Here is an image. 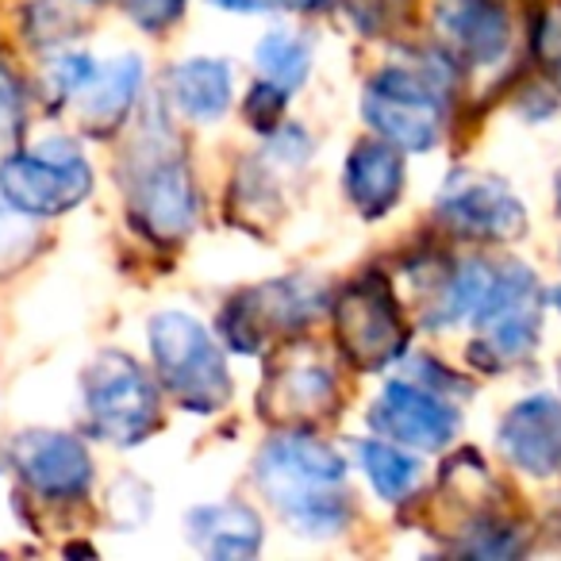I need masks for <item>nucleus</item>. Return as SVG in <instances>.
<instances>
[{
  "label": "nucleus",
  "instance_id": "6ab92c4d",
  "mask_svg": "<svg viewBox=\"0 0 561 561\" xmlns=\"http://www.w3.org/2000/svg\"><path fill=\"white\" fill-rule=\"evenodd\" d=\"M170 101L196 124H211L231 104V66L219 58H188L170 70Z\"/></svg>",
  "mask_w": 561,
  "mask_h": 561
},
{
  "label": "nucleus",
  "instance_id": "7c9ffc66",
  "mask_svg": "<svg viewBox=\"0 0 561 561\" xmlns=\"http://www.w3.org/2000/svg\"><path fill=\"white\" fill-rule=\"evenodd\" d=\"M558 211H561V193H558Z\"/></svg>",
  "mask_w": 561,
  "mask_h": 561
},
{
  "label": "nucleus",
  "instance_id": "423d86ee",
  "mask_svg": "<svg viewBox=\"0 0 561 561\" xmlns=\"http://www.w3.org/2000/svg\"><path fill=\"white\" fill-rule=\"evenodd\" d=\"M362 116L377 131V139L397 150H431L443 139L446 89L435 70L389 66L366 85Z\"/></svg>",
  "mask_w": 561,
  "mask_h": 561
},
{
  "label": "nucleus",
  "instance_id": "20e7f679",
  "mask_svg": "<svg viewBox=\"0 0 561 561\" xmlns=\"http://www.w3.org/2000/svg\"><path fill=\"white\" fill-rule=\"evenodd\" d=\"M89 431L112 446H139L162 427V400L147 369L124 351H101L85 369Z\"/></svg>",
  "mask_w": 561,
  "mask_h": 561
},
{
  "label": "nucleus",
  "instance_id": "393cba45",
  "mask_svg": "<svg viewBox=\"0 0 561 561\" xmlns=\"http://www.w3.org/2000/svg\"><path fill=\"white\" fill-rule=\"evenodd\" d=\"M127 12L139 27L147 32H165L170 24H178L185 12V0H127Z\"/></svg>",
  "mask_w": 561,
  "mask_h": 561
},
{
  "label": "nucleus",
  "instance_id": "c756f323",
  "mask_svg": "<svg viewBox=\"0 0 561 561\" xmlns=\"http://www.w3.org/2000/svg\"><path fill=\"white\" fill-rule=\"evenodd\" d=\"M546 300H550V305H553V308H558V312H561V285H558V289H553V293H550V297H546Z\"/></svg>",
  "mask_w": 561,
  "mask_h": 561
},
{
  "label": "nucleus",
  "instance_id": "a878e982",
  "mask_svg": "<svg viewBox=\"0 0 561 561\" xmlns=\"http://www.w3.org/2000/svg\"><path fill=\"white\" fill-rule=\"evenodd\" d=\"M32 242H35V227L27 224L24 211H16V208L0 211V257L4 254L24 257L27 250H32Z\"/></svg>",
  "mask_w": 561,
  "mask_h": 561
},
{
  "label": "nucleus",
  "instance_id": "f257e3e1",
  "mask_svg": "<svg viewBox=\"0 0 561 561\" xmlns=\"http://www.w3.org/2000/svg\"><path fill=\"white\" fill-rule=\"evenodd\" d=\"M254 484L300 535L331 538L351 523L346 458L308 431L270 438L254 461Z\"/></svg>",
  "mask_w": 561,
  "mask_h": 561
},
{
  "label": "nucleus",
  "instance_id": "4be33fe9",
  "mask_svg": "<svg viewBox=\"0 0 561 561\" xmlns=\"http://www.w3.org/2000/svg\"><path fill=\"white\" fill-rule=\"evenodd\" d=\"M530 50L535 62L546 78L553 81V89L561 93V0H553L550 9L538 12L535 32H530Z\"/></svg>",
  "mask_w": 561,
  "mask_h": 561
},
{
  "label": "nucleus",
  "instance_id": "aec40b11",
  "mask_svg": "<svg viewBox=\"0 0 561 561\" xmlns=\"http://www.w3.org/2000/svg\"><path fill=\"white\" fill-rule=\"evenodd\" d=\"M358 458L374 492L389 504H404L423 481V466L412 458V450L389 443V438H366L358 446Z\"/></svg>",
  "mask_w": 561,
  "mask_h": 561
},
{
  "label": "nucleus",
  "instance_id": "7ed1b4c3",
  "mask_svg": "<svg viewBox=\"0 0 561 561\" xmlns=\"http://www.w3.org/2000/svg\"><path fill=\"white\" fill-rule=\"evenodd\" d=\"M542 308L546 297L538 289V277L519 262L496 265V280L492 293L484 297V305L473 316V343H469V358L484 369L519 366L535 354L538 331H542Z\"/></svg>",
  "mask_w": 561,
  "mask_h": 561
},
{
  "label": "nucleus",
  "instance_id": "39448f33",
  "mask_svg": "<svg viewBox=\"0 0 561 561\" xmlns=\"http://www.w3.org/2000/svg\"><path fill=\"white\" fill-rule=\"evenodd\" d=\"M170 127H158L154 135L139 142L135 150V173L127 181V201H131V219L142 234L154 242H181L193 231L201 216V196L196 181L185 165V154L178 147L165 150Z\"/></svg>",
  "mask_w": 561,
  "mask_h": 561
},
{
  "label": "nucleus",
  "instance_id": "f3484780",
  "mask_svg": "<svg viewBox=\"0 0 561 561\" xmlns=\"http://www.w3.org/2000/svg\"><path fill=\"white\" fill-rule=\"evenodd\" d=\"M142 85V58L139 55H119L104 66H93L85 85L73 93L78 101L81 127L89 135H112L131 112L135 96Z\"/></svg>",
  "mask_w": 561,
  "mask_h": 561
},
{
  "label": "nucleus",
  "instance_id": "b1692460",
  "mask_svg": "<svg viewBox=\"0 0 561 561\" xmlns=\"http://www.w3.org/2000/svg\"><path fill=\"white\" fill-rule=\"evenodd\" d=\"M351 16L358 20L362 32H385L404 16V0H346Z\"/></svg>",
  "mask_w": 561,
  "mask_h": 561
},
{
  "label": "nucleus",
  "instance_id": "f03ea898",
  "mask_svg": "<svg viewBox=\"0 0 561 561\" xmlns=\"http://www.w3.org/2000/svg\"><path fill=\"white\" fill-rule=\"evenodd\" d=\"M150 354L162 389L178 400L185 412L211 415L231 400V374L227 358L208 335L204 323L185 312H158L150 320Z\"/></svg>",
  "mask_w": 561,
  "mask_h": 561
},
{
  "label": "nucleus",
  "instance_id": "4468645a",
  "mask_svg": "<svg viewBox=\"0 0 561 561\" xmlns=\"http://www.w3.org/2000/svg\"><path fill=\"white\" fill-rule=\"evenodd\" d=\"M435 35L458 66H492L512 43L504 0H435Z\"/></svg>",
  "mask_w": 561,
  "mask_h": 561
},
{
  "label": "nucleus",
  "instance_id": "a211bd4d",
  "mask_svg": "<svg viewBox=\"0 0 561 561\" xmlns=\"http://www.w3.org/2000/svg\"><path fill=\"white\" fill-rule=\"evenodd\" d=\"M188 542L211 561H242L262 550V519L239 500L193 507L185 519Z\"/></svg>",
  "mask_w": 561,
  "mask_h": 561
},
{
  "label": "nucleus",
  "instance_id": "6e6552de",
  "mask_svg": "<svg viewBox=\"0 0 561 561\" xmlns=\"http://www.w3.org/2000/svg\"><path fill=\"white\" fill-rule=\"evenodd\" d=\"M331 316H335V335L346 362L362 374H377L408 354L412 328L385 277H358L354 285H346Z\"/></svg>",
  "mask_w": 561,
  "mask_h": 561
},
{
  "label": "nucleus",
  "instance_id": "dca6fc26",
  "mask_svg": "<svg viewBox=\"0 0 561 561\" xmlns=\"http://www.w3.org/2000/svg\"><path fill=\"white\" fill-rule=\"evenodd\" d=\"M343 188L362 219H381L404 193V150L385 139H362L346 154Z\"/></svg>",
  "mask_w": 561,
  "mask_h": 561
},
{
  "label": "nucleus",
  "instance_id": "2eb2a0df",
  "mask_svg": "<svg viewBox=\"0 0 561 561\" xmlns=\"http://www.w3.org/2000/svg\"><path fill=\"white\" fill-rule=\"evenodd\" d=\"M500 450L515 469L550 477L561 469V400L527 397L500 420Z\"/></svg>",
  "mask_w": 561,
  "mask_h": 561
},
{
  "label": "nucleus",
  "instance_id": "c85d7f7f",
  "mask_svg": "<svg viewBox=\"0 0 561 561\" xmlns=\"http://www.w3.org/2000/svg\"><path fill=\"white\" fill-rule=\"evenodd\" d=\"M323 4H331V0H285V9H297V12H316Z\"/></svg>",
  "mask_w": 561,
  "mask_h": 561
},
{
  "label": "nucleus",
  "instance_id": "bb28decb",
  "mask_svg": "<svg viewBox=\"0 0 561 561\" xmlns=\"http://www.w3.org/2000/svg\"><path fill=\"white\" fill-rule=\"evenodd\" d=\"M219 12H234V16H262V12L285 9V0H208Z\"/></svg>",
  "mask_w": 561,
  "mask_h": 561
},
{
  "label": "nucleus",
  "instance_id": "f8f14e48",
  "mask_svg": "<svg viewBox=\"0 0 561 561\" xmlns=\"http://www.w3.org/2000/svg\"><path fill=\"white\" fill-rule=\"evenodd\" d=\"M369 427L381 438L408 450H443L458 435L461 415L438 392L423 389L415 381H389L369 412Z\"/></svg>",
  "mask_w": 561,
  "mask_h": 561
},
{
  "label": "nucleus",
  "instance_id": "0eeeda50",
  "mask_svg": "<svg viewBox=\"0 0 561 561\" xmlns=\"http://www.w3.org/2000/svg\"><path fill=\"white\" fill-rule=\"evenodd\" d=\"M89 193L93 170L70 139H47L0 162V201L24 216H62Z\"/></svg>",
  "mask_w": 561,
  "mask_h": 561
},
{
  "label": "nucleus",
  "instance_id": "cd10ccee",
  "mask_svg": "<svg viewBox=\"0 0 561 561\" xmlns=\"http://www.w3.org/2000/svg\"><path fill=\"white\" fill-rule=\"evenodd\" d=\"M16 112V85H12V78L4 70H0V124Z\"/></svg>",
  "mask_w": 561,
  "mask_h": 561
},
{
  "label": "nucleus",
  "instance_id": "5701e85b",
  "mask_svg": "<svg viewBox=\"0 0 561 561\" xmlns=\"http://www.w3.org/2000/svg\"><path fill=\"white\" fill-rule=\"evenodd\" d=\"M285 101H289V93H285V89L270 85V81H257V85L250 89L247 119L262 135H273L280 127V119H285Z\"/></svg>",
  "mask_w": 561,
  "mask_h": 561
},
{
  "label": "nucleus",
  "instance_id": "412c9836",
  "mask_svg": "<svg viewBox=\"0 0 561 561\" xmlns=\"http://www.w3.org/2000/svg\"><path fill=\"white\" fill-rule=\"evenodd\" d=\"M254 66H257V73H262V81L293 93V89L305 85L308 73H312V43L297 32L273 27L254 47Z\"/></svg>",
  "mask_w": 561,
  "mask_h": 561
},
{
  "label": "nucleus",
  "instance_id": "1a4fd4ad",
  "mask_svg": "<svg viewBox=\"0 0 561 561\" xmlns=\"http://www.w3.org/2000/svg\"><path fill=\"white\" fill-rule=\"evenodd\" d=\"M323 297L305 280H265L224 305L219 331L224 343L239 354H257L277 339H293L316 320Z\"/></svg>",
  "mask_w": 561,
  "mask_h": 561
},
{
  "label": "nucleus",
  "instance_id": "9d476101",
  "mask_svg": "<svg viewBox=\"0 0 561 561\" xmlns=\"http://www.w3.org/2000/svg\"><path fill=\"white\" fill-rule=\"evenodd\" d=\"M446 231L473 242H515L527 234V208L500 178L473 170H458L438 188L435 204Z\"/></svg>",
  "mask_w": 561,
  "mask_h": 561
},
{
  "label": "nucleus",
  "instance_id": "ddd939ff",
  "mask_svg": "<svg viewBox=\"0 0 561 561\" xmlns=\"http://www.w3.org/2000/svg\"><path fill=\"white\" fill-rule=\"evenodd\" d=\"M12 466L39 496L73 500L93 484V458L73 435L62 431H24L12 443Z\"/></svg>",
  "mask_w": 561,
  "mask_h": 561
},
{
  "label": "nucleus",
  "instance_id": "9b49d317",
  "mask_svg": "<svg viewBox=\"0 0 561 561\" xmlns=\"http://www.w3.org/2000/svg\"><path fill=\"white\" fill-rule=\"evenodd\" d=\"M339 408V381L323 358L312 351H285L265 374L257 392V412L277 427L305 431L320 420L335 415Z\"/></svg>",
  "mask_w": 561,
  "mask_h": 561
}]
</instances>
